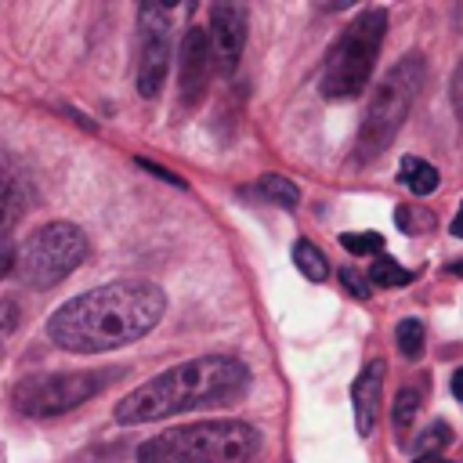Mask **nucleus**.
Returning a JSON list of instances; mask_svg holds the SVG:
<instances>
[{
  "instance_id": "f257e3e1",
  "label": "nucleus",
  "mask_w": 463,
  "mask_h": 463,
  "mask_svg": "<svg viewBox=\"0 0 463 463\" xmlns=\"http://www.w3.org/2000/svg\"><path fill=\"white\" fill-rule=\"evenodd\" d=\"M166 311V297L148 279H119L65 300L51 322L47 336L72 354H98L127 347L152 333Z\"/></svg>"
},
{
  "instance_id": "b1692460",
  "label": "nucleus",
  "mask_w": 463,
  "mask_h": 463,
  "mask_svg": "<svg viewBox=\"0 0 463 463\" xmlns=\"http://www.w3.org/2000/svg\"><path fill=\"white\" fill-rule=\"evenodd\" d=\"M452 109H456V116L463 123V61H459V69L452 76Z\"/></svg>"
},
{
  "instance_id": "2eb2a0df",
  "label": "nucleus",
  "mask_w": 463,
  "mask_h": 463,
  "mask_svg": "<svg viewBox=\"0 0 463 463\" xmlns=\"http://www.w3.org/2000/svg\"><path fill=\"white\" fill-rule=\"evenodd\" d=\"M257 192H260L268 203H279V206H286V210H293V206L300 203V188H297L289 177H282V174H264V177L257 181Z\"/></svg>"
},
{
  "instance_id": "423d86ee",
  "label": "nucleus",
  "mask_w": 463,
  "mask_h": 463,
  "mask_svg": "<svg viewBox=\"0 0 463 463\" xmlns=\"http://www.w3.org/2000/svg\"><path fill=\"white\" fill-rule=\"evenodd\" d=\"M87 235L76 224L51 221L14 250V275L33 289H51L87 260Z\"/></svg>"
},
{
  "instance_id": "aec40b11",
  "label": "nucleus",
  "mask_w": 463,
  "mask_h": 463,
  "mask_svg": "<svg viewBox=\"0 0 463 463\" xmlns=\"http://www.w3.org/2000/svg\"><path fill=\"white\" fill-rule=\"evenodd\" d=\"M340 246L347 253H354V257H365V253H380L383 250V235H376V232H362V235L347 232V235H340Z\"/></svg>"
},
{
  "instance_id": "5701e85b",
  "label": "nucleus",
  "mask_w": 463,
  "mask_h": 463,
  "mask_svg": "<svg viewBox=\"0 0 463 463\" xmlns=\"http://www.w3.org/2000/svg\"><path fill=\"white\" fill-rule=\"evenodd\" d=\"M7 271H14V246H11L7 235H0V279H4Z\"/></svg>"
},
{
  "instance_id": "9b49d317",
  "label": "nucleus",
  "mask_w": 463,
  "mask_h": 463,
  "mask_svg": "<svg viewBox=\"0 0 463 463\" xmlns=\"http://www.w3.org/2000/svg\"><path fill=\"white\" fill-rule=\"evenodd\" d=\"M33 199H36V188L25 163L11 152H0V235H7V228H14L25 217Z\"/></svg>"
},
{
  "instance_id": "4be33fe9",
  "label": "nucleus",
  "mask_w": 463,
  "mask_h": 463,
  "mask_svg": "<svg viewBox=\"0 0 463 463\" xmlns=\"http://www.w3.org/2000/svg\"><path fill=\"white\" fill-rule=\"evenodd\" d=\"M398 224H402V232H409V235H416V232H420V224H423V228H430L434 221H430V213H423V217H416V213H412L409 206H402V210H398Z\"/></svg>"
},
{
  "instance_id": "4468645a",
  "label": "nucleus",
  "mask_w": 463,
  "mask_h": 463,
  "mask_svg": "<svg viewBox=\"0 0 463 463\" xmlns=\"http://www.w3.org/2000/svg\"><path fill=\"white\" fill-rule=\"evenodd\" d=\"M293 260H297V268H300L304 279H311V282H326V279H329V260L322 257V250H318L315 242L300 239V242L293 246Z\"/></svg>"
},
{
  "instance_id": "bb28decb",
  "label": "nucleus",
  "mask_w": 463,
  "mask_h": 463,
  "mask_svg": "<svg viewBox=\"0 0 463 463\" xmlns=\"http://www.w3.org/2000/svg\"><path fill=\"white\" fill-rule=\"evenodd\" d=\"M416 463H452V459H445V456H420Z\"/></svg>"
},
{
  "instance_id": "393cba45",
  "label": "nucleus",
  "mask_w": 463,
  "mask_h": 463,
  "mask_svg": "<svg viewBox=\"0 0 463 463\" xmlns=\"http://www.w3.org/2000/svg\"><path fill=\"white\" fill-rule=\"evenodd\" d=\"M449 232H452L456 239H463V203H459V210H456V217H452V224H449Z\"/></svg>"
},
{
  "instance_id": "a878e982",
  "label": "nucleus",
  "mask_w": 463,
  "mask_h": 463,
  "mask_svg": "<svg viewBox=\"0 0 463 463\" xmlns=\"http://www.w3.org/2000/svg\"><path fill=\"white\" fill-rule=\"evenodd\" d=\"M452 394L463 402V369H456V373H452Z\"/></svg>"
},
{
  "instance_id": "39448f33",
  "label": "nucleus",
  "mask_w": 463,
  "mask_h": 463,
  "mask_svg": "<svg viewBox=\"0 0 463 463\" xmlns=\"http://www.w3.org/2000/svg\"><path fill=\"white\" fill-rule=\"evenodd\" d=\"M383 36H387L383 7H369L354 22L344 25V33L336 36V43L329 47L326 65H322V94L329 101H347V98L362 94V87L369 83V72L376 65V54L383 47Z\"/></svg>"
},
{
  "instance_id": "6e6552de",
  "label": "nucleus",
  "mask_w": 463,
  "mask_h": 463,
  "mask_svg": "<svg viewBox=\"0 0 463 463\" xmlns=\"http://www.w3.org/2000/svg\"><path fill=\"white\" fill-rule=\"evenodd\" d=\"M170 7L145 4L137 11L141 25V54H137V94L156 98L163 90L166 69H170Z\"/></svg>"
},
{
  "instance_id": "a211bd4d",
  "label": "nucleus",
  "mask_w": 463,
  "mask_h": 463,
  "mask_svg": "<svg viewBox=\"0 0 463 463\" xmlns=\"http://www.w3.org/2000/svg\"><path fill=\"white\" fill-rule=\"evenodd\" d=\"M449 441H452V427L441 423V420L430 423V427L416 438V445H412V449H416V459H420V456H441V449H445Z\"/></svg>"
},
{
  "instance_id": "9d476101",
  "label": "nucleus",
  "mask_w": 463,
  "mask_h": 463,
  "mask_svg": "<svg viewBox=\"0 0 463 463\" xmlns=\"http://www.w3.org/2000/svg\"><path fill=\"white\" fill-rule=\"evenodd\" d=\"M177 76H181V105H199V98L206 94V80L213 72V58H210V43L206 33L199 25H192L181 36V51H177Z\"/></svg>"
},
{
  "instance_id": "7ed1b4c3",
  "label": "nucleus",
  "mask_w": 463,
  "mask_h": 463,
  "mask_svg": "<svg viewBox=\"0 0 463 463\" xmlns=\"http://www.w3.org/2000/svg\"><path fill=\"white\" fill-rule=\"evenodd\" d=\"M260 434L246 420H203L148 438L137 463H253Z\"/></svg>"
},
{
  "instance_id": "dca6fc26",
  "label": "nucleus",
  "mask_w": 463,
  "mask_h": 463,
  "mask_svg": "<svg viewBox=\"0 0 463 463\" xmlns=\"http://www.w3.org/2000/svg\"><path fill=\"white\" fill-rule=\"evenodd\" d=\"M369 282H373V286H409V282H412V271L402 268V264L391 260V257H380V260H373V268H369Z\"/></svg>"
},
{
  "instance_id": "412c9836",
  "label": "nucleus",
  "mask_w": 463,
  "mask_h": 463,
  "mask_svg": "<svg viewBox=\"0 0 463 463\" xmlns=\"http://www.w3.org/2000/svg\"><path fill=\"white\" fill-rule=\"evenodd\" d=\"M340 282H344V289H347L351 297H358V300H365V297L373 293V289H369V279L358 275L354 268H344V271H340Z\"/></svg>"
},
{
  "instance_id": "f8f14e48",
  "label": "nucleus",
  "mask_w": 463,
  "mask_h": 463,
  "mask_svg": "<svg viewBox=\"0 0 463 463\" xmlns=\"http://www.w3.org/2000/svg\"><path fill=\"white\" fill-rule=\"evenodd\" d=\"M380 394H383V362H369L358 380L351 383V405H354V430L365 438L376 427V412H380Z\"/></svg>"
},
{
  "instance_id": "20e7f679",
  "label": "nucleus",
  "mask_w": 463,
  "mask_h": 463,
  "mask_svg": "<svg viewBox=\"0 0 463 463\" xmlns=\"http://www.w3.org/2000/svg\"><path fill=\"white\" fill-rule=\"evenodd\" d=\"M423 83H427L423 54H405L402 61H394L383 72V80L373 87V98H369L362 127H358V159H373L391 145V137L405 123L412 101L420 98Z\"/></svg>"
},
{
  "instance_id": "f03ea898",
  "label": "nucleus",
  "mask_w": 463,
  "mask_h": 463,
  "mask_svg": "<svg viewBox=\"0 0 463 463\" xmlns=\"http://www.w3.org/2000/svg\"><path fill=\"white\" fill-rule=\"evenodd\" d=\"M250 387V369L232 358V354H203L192 362H181L137 391H130L116 405V423H152L166 420L188 409H206V405H228Z\"/></svg>"
},
{
  "instance_id": "ddd939ff",
  "label": "nucleus",
  "mask_w": 463,
  "mask_h": 463,
  "mask_svg": "<svg viewBox=\"0 0 463 463\" xmlns=\"http://www.w3.org/2000/svg\"><path fill=\"white\" fill-rule=\"evenodd\" d=\"M398 177H402V184L412 192V195H430L434 188H438V170L427 163V159H420V156H405L402 159V166H398Z\"/></svg>"
},
{
  "instance_id": "f3484780",
  "label": "nucleus",
  "mask_w": 463,
  "mask_h": 463,
  "mask_svg": "<svg viewBox=\"0 0 463 463\" xmlns=\"http://www.w3.org/2000/svg\"><path fill=\"white\" fill-rule=\"evenodd\" d=\"M394 340H398V351L405 358H420L423 354V326H420V318H402L394 326Z\"/></svg>"
},
{
  "instance_id": "0eeeda50",
  "label": "nucleus",
  "mask_w": 463,
  "mask_h": 463,
  "mask_svg": "<svg viewBox=\"0 0 463 463\" xmlns=\"http://www.w3.org/2000/svg\"><path fill=\"white\" fill-rule=\"evenodd\" d=\"M101 387H105L101 373H47V376L40 373V376H25L22 383H14L11 405L22 416L43 420V416H61V412L83 405Z\"/></svg>"
},
{
  "instance_id": "6ab92c4d",
  "label": "nucleus",
  "mask_w": 463,
  "mask_h": 463,
  "mask_svg": "<svg viewBox=\"0 0 463 463\" xmlns=\"http://www.w3.org/2000/svg\"><path fill=\"white\" fill-rule=\"evenodd\" d=\"M416 412H420V394H416L412 387L398 391V398H394V409H391V420H394V427H398V430H409V427H412V420H416Z\"/></svg>"
},
{
  "instance_id": "1a4fd4ad",
  "label": "nucleus",
  "mask_w": 463,
  "mask_h": 463,
  "mask_svg": "<svg viewBox=\"0 0 463 463\" xmlns=\"http://www.w3.org/2000/svg\"><path fill=\"white\" fill-rule=\"evenodd\" d=\"M203 33H206V43H210L213 69L221 76H232L239 69L242 47H246V7L232 4V0L213 4L210 7V25Z\"/></svg>"
}]
</instances>
